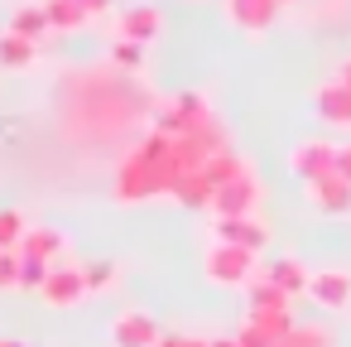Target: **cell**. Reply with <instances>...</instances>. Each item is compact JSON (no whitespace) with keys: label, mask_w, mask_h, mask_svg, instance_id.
<instances>
[{"label":"cell","mask_w":351,"mask_h":347,"mask_svg":"<svg viewBox=\"0 0 351 347\" xmlns=\"http://www.w3.org/2000/svg\"><path fill=\"white\" fill-rule=\"evenodd\" d=\"M308 107H313V116H317L322 126H332V131H351V87H341L337 78L317 82L313 97H308Z\"/></svg>","instance_id":"cell-6"},{"label":"cell","mask_w":351,"mask_h":347,"mask_svg":"<svg viewBox=\"0 0 351 347\" xmlns=\"http://www.w3.org/2000/svg\"><path fill=\"white\" fill-rule=\"evenodd\" d=\"M44 10H49V20H53V34H73V30H82V25L92 20L77 0H44Z\"/></svg>","instance_id":"cell-22"},{"label":"cell","mask_w":351,"mask_h":347,"mask_svg":"<svg viewBox=\"0 0 351 347\" xmlns=\"http://www.w3.org/2000/svg\"><path fill=\"white\" fill-rule=\"evenodd\" d=\"M20 289V251H0V294Z\"/></svg>","instance_id":"cell-27"},{"label":"cell","mask_w":351,"mask_h":347,"mask_svg":"<svg viewBox=\"0 0 351 347\" xmlns=\"http://www.w3.org/2000/svg\"><path fill=\"white\" fill-rule=\"evenodd\" d=\"M308 299L327 313H351V270L346 265H313Z\"/></svg>","instance_id":"cell-3"},{"label":"cell","mask_w":351,"mask_h":347,"mask_svg":"<svg viewBox=\"0 0 351 347\" xmlns=\"http://www.w3.org/2000/svg\"><path fill=\"white\" fill-rule=\"evenodd\" d=\"M337 174L351 183V140H346V145H337Z\"/></svg>","instance_id":"cell-30"},{"label":"cell","mask_w":351,"mask_h":347,"mask_svg":"<svg viewBox=\"0 0 351 347\" xmlns=\"http://www.w3.org/2000/svg\"><path fill=\"white\" fill-rule=\"evenodd\" d=\"M308 188V208L322 212V217H346L351 212V183L341 174H327V179H313L303 183Z\"/></svg>","instance_id":"cell-11"},{"label":"cell","mask_w":351,"mask_h":347,"mask_svg":"<svg viewBox=\"0 0 351 347\" xmlns=\"http://www.w3.org/2000/svg\"><path fill=\"white\" fill-rule=\"evenodd\" d=\"M279 0H226V20L241 30V34H265V30H274V20H279Z\"/></svg>","instance_id":"cell-12"},{"label":"cell","mask_w":351,"mask_h":347,"mask_svg":"<svg viewBox=\"0 0 351 347\" xmlns=\"http://www.w3.org/2000/svg\"><path fill=\"white\" fill-rule=\"evenodd\" d=\"M245 318H250L255 328H265L274 342H284V337L293 333V323H298V318H293V309H245Z\"/></svg>","instance_id":"cell-21"},{"label":"cell","mask_w":351,"mask_h":347,"mask_svg":"<svg viewBox=\"0 0 351 347\" xmlns=\"http://www.w3.org/2000/svg\"><path fill=\"white\" fill-rule=\"evenodd\" d=\"M164 34V10L159 5H149V0H140V5H125L121 15H116V39H135V44H154Z\"/></svg>","instance_id":"cell-8"},{"label":"cell","mask_w":351,"mask_h":347,"mask_svg":"<svg viewBox=\"0 0 351 347\" xmlns=\"http://www.w3.org/2000/svg\"><path fill=\"white\" fill-rule=\"evenodd\" d=\"M0 347H29V342H20V337H0Z\"/></svg>","instance_id":"cell-34"},{"label":"cell","mask_w":351,"mask_h":347,"mask_svg":"<svg viewBox=\"0 0 351 347\" xmlns=\"http://www.w3.org/2000/svg\"><path fill=\"white\" fill-rule=\"evenodd\" d=\"M212 241H226V246H245V251H265L269 246V227L260 217H212Z\"/></svg>","instance_id":"cell-10"},{"label":"cell","mask_w":351,"mask_h":347,"mask_svg":"<svg viewBox=\"0 0 351 347\" xmlns=\"http://www.w3.org/2000/svg\"><path fill=\"white\" fill-rule=\"evenodd\" d=\"M20 256H44V260L63 265V256H68V236H63L58 227H29V236L20 241Z\"/></svg>","instance_id":"cell-15"},{"label":"cell","mask_w":351,"mask_h":347,"mask_svg":"<svg viewBox=\"0 0 351 347\" xmlns=\"http://www.w3.org/2000/svg\"><path fill=\"white\" fill-rule=\"evenodd\" d=\"M289 169H293L303 183L327 179V174H337V145H332V140H303V145H293Z\"/></svg>","instance_id":"cell-9"},{"label":"cell","mask_w":351,"mask_h":347,"mask_svg":"<svg viewBox=\"0 0 351 347\" xmlns=\"http://www.w3.org/2000/svg\"><path fill=\"white\" fill-rule=\"evenodd\" d=\"M212 347H241V342H236V333H231V337H212Z\"/></svg>","instance_id":"cell-33"},{"label":"cell","mask_w":351,"mask_h":347,"mask_svg":"<svg viewBox=\"0 0 351 347\" xmlns=\"http://www.w3.org/2000/svg\"><path fill=\"white\" fill-rule=\"evenodd\" d=\"M44 304L49 309H82L87 299H92V289H87V275H82V265H53V275L44 280Z\"/></svg>","instance_id":"cell-5"},{"label":"cell","mask_w":351,"mask_h":347,"mask_svg":"<svg viewBox=\"0 0 351 347\" xmlns=\"http://www.w3.org/2000/svg\"><path fill=\"white\" fill-rule=\"evenodd\" d=\"M34 58H39V44H34V39L15 34V30H5V34H0V68L20 73V68H34Z\"/></svg>","instance_id":"cell-17"},{"label":"cell","mask_w":351,"mask_h":347,"mask_svg":"<svg viewBox=\"0 0 351 347\" xmlns=\"http://www.w3.org/2000/svg\"><path fill=\"white\" fill-rule=\"evenodd\" d=\"M265 275H269L289 299H303L308 284H313V265H303L298 256H274V260H265Z\"/></svg>","instance_id":"cell-13"},{"label":"cell","mask_w":351,"mask_h":347,"mask_svg":"<svg viewBox=\"0 0 351 347\" xmlns=\"http://www.w3.org/2000/svg\"><path fill=\"white\" fill-rule=\"evenodd\" d=\"M236 342H241V347H279V342H274V337H269L265 328H255L250 318H245V323L236 328Z\"/></svg>","instance_id":"cell-28"},{"label":"cell","mask_w":351,"mask_h":347,"mask_svg":"<svg viewBox=\"0 0 351 347\" xmlns=\"http://www.w3.org/2000/svg\"><path fill=\"white\" fill-rule=\"evenodd\" d=\"M202 174H207V179H212V183L221 188V183H236V179H245V174H250V159H245V155H236V145H231V150L212 155Z\"/></svg>","instance_id":"cell-18"},{"label":"cell","mask_w":351,"mask_h":347,"mask_svg":"<svg viewBox=\"0 0 351 347\" xmlns=\"http://www.w3.org/2000/svg\"><path fill=\"white\" fill-rule=\"evenodd\" d=\"M289 304H293V299H289V294H284L265 270L245 284V309H289Z\"/></svg>","instance_id":"cell-19"},{"label":"cell","mask_w":351,"mask_h":347,"mask_svg":"<svg viewBox=\"0 0 351 347\" xmlns=\"http://www.w3.org/2000/svg\"><path fill=\"white\" fill-rule=\"evenodd\" d=\"M77 5H82L92 20H97V15H106V10H111V0H77Z\"/></svg>","instance_id":"cell-31"},{"label":"cell","mask_w":351,"mask_h":347,"mask_svg":"<svg viewBox=\"0 0 351 347\" xmlns=\"http://www.w3.org/2000/svg\"><path fill=\"white\" fill-rule=\"evenodd\" d=\"M164 328L145 313V309H125L111 318V347H159Z\"/></svg>","instance_id":"cell-7"},{"label":"cell","mask_w":351,"mask_h":347,"mask_svg":"<svg viewBox=\"0 0 351 347\" xmlns=\"http://www.w3.org/2000/svg\"><path fill=\"white\" fill-rule=\"evenodd\" d=\"M207 121H217L212 116V97L202 92V87H183V92H173L164 107H154V131H164V135H193V131H202Z\"/></svg>","instance_id":"cell-1"},{"label":"cell","mask_w":351,"mask_h":347,"mask_svg":"<svg viewBox=\"0 0 351 347\" xmlns=\"http://www.w3.org/2000/svg\"><path fill=\"white\" fill-rule=\"evenodd\" d=\"M25 236H29V217L20 208H0V251H20Z\"/></svg>","instance_id":"cell-23"},{"label":"cell","mask_w":351,"mask_h":347,"mask_svg":"<svg viewBox=\"0 0 351 347\" xmlns=\"http://www.w3.org/2000/svg\"><path fill=\"white\" fill-rule=\"evenodd\" d=\"M260 198H265V183H260V179H255V169H250L245 179H236V183H221V188H217V198H212V217H255Z\"/></svg>","instance_id":"cell-4"},{"label":"cell","mask_w":351,"mask_h":347,"mask_svg":"<svg viewBox=\"0 0 351 347\" xmlns=\"http://www.w3.org/2000/svg\"><path fill=\"white\" fill-rule=\"evenodd\" d=\"M49 275H53V260H44V256H20V289H44Z\"/></svg>","instance_id":"cell-26"},{"label":"cell","mask_w":351,"mask_h":347,"mask_svg":"<svg viewBox=\"0 0 351 347\" xmlns=\"http://www.w3.org/2000/svg\"><path fill=\"white\" fill-rule=\"evenodd\" d=\"M159 347H212V337H188V333H164Z\"/></svg>","instance_id":"cell-29"},{"label":"cell","mask_w":351,"mask_h":347,"mask_svg":"<svg viewBox=\"0 0 351 347\" xmlns=\"http://www.w3.org/2000/svg\"><path fill=\"white\" fill-rule=\"evenodd\" d=\"M279 5H298V0H279Z\"/></svg>","instance_id":"cell-35"},{"label":"cell","mask_w":351,"mask_h":347,"mask_svg":"<svg viewBox=\"0 0 351 347\" xmlns=\"http://www.w3.org/2000/svg\"><path fill=\"white\" fill-rule=\"evenodd\" d=\"M212 198H217V183L207 179V174H183L178 179V188H173V203L178 208H188V212H212Z\"/></svg>","instance_id":"cell-16"},{"label":"cell","mask_w":351,"mask_h":347,"mask_svg":"<svg viewBox=\"0 0 351 347\" xmlns=\"http://www.w3.org/2000/svg\"><path fill=\"white\" fill-rule=\"evenodd\" d=\"M284 342H289V347H337L332 328H322V323H293V333H289Z\"/></svg>","instance_id":"cell-24"},{"label":"cell","mask_w":351,"mask_h":347,"mask_svg":"<svg viewBox=\"0 0 351 347\" xmlns=\"http://www.w3.org/2000/svg\"><path fill=\"white\" fill-rule=\"evenodd\" d=\"M332 78H337V82H341V87H351V58H341V63H337V73H332Z\"/></svg>","instance_id":"cell-32"},{"label":"cell","mask_w":351,"mask_h":347,"mask_svg":"<svg viewBox=\"0 0 351 347\" xmlns=\"http://www.w3.org/2000/svg\"><path fill=\"white\" fill-rule=\"evenodd\" d=\"M10 30L25 34V39H34V44H44V39L53 34V20H49V10H44V0H20V5L10 10Z\"/></svg>","instance_id":"cell-14"},{"label":"cell","mask_w":351,"mask_h":347,"mask_svg":"<svg viewBox=\"0 0 351 347\" xmlns=\"http://www.w3.org/2000/svg\"><path fill=\"white\" fill-rule=\"evenodd\" d=\"M140 63H145V44H135V39H116V44H111V68L140 73Z\"/></svg>","instance_id":"cell-25"},{"label":"cell","mask_w":351,"mask_h":347,"mask_svg":"<svg viewBox=\"0 0 351 347\" xmlns=\"http://www.w3.org/2000/svg\"><path fill=\"white\" fill-rule=\"evenodd\" d=\"M82 275H87V289H92V294H106V289L121 284V260H111V256L82 260Z\"/></svg>","instance_id":"cell-20"},{"label":"cell","mask_w":351,"mask_h":347,"mask_svg":"<svg viewBox=\"0 0 351 347\" xmlns=\"http://www.w3.org/2000/svg\"><path fill=\"white\" fill-rule=\"evenodd\" d=\"M202 275H207V284H217V289H245V284L260 275V270H255V251L212 241L207 256H202Z\"/></svg>","instance_id":"cell-2"}]
</instances>
